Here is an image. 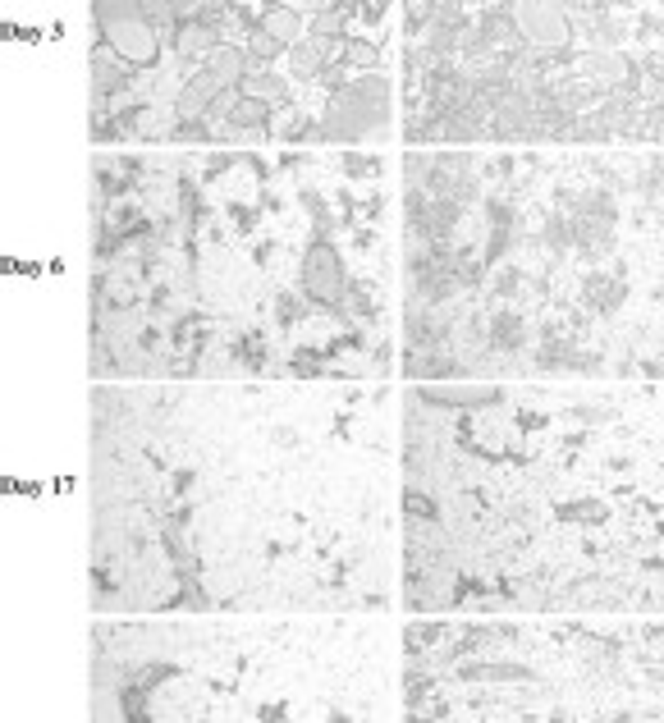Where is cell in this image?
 <instances>
[{
    "mask_svg": "<svg viewBox=\"0 0 664 723\" xmlns=\"http://www.w3.org/2000/svg\"><path fill=\"white\" fill-rule=\"evenodd\" d=\"M266 124H271V106H262V101H239V110H234V119H229V129L239 133H266Z\"/></svg>",
    "mask_w": 664,
    "mask_h": 723,
    "instance_id": "16",
    "label": "cell"
},
{
    "mask_svg": "<svg viewBox=\"0 0 664 723\" xmlns=\"http://www.w3.org/2000/svg\"><path fill=\"white\" fill-rule=\"evenodd\" d=\"M390 472L385 380L92 394V508L147 513L229 614L390 609Z\"/></svg>",
    "mask_w": 664,
    "mask_h": 723,
    "instance_id": "1",
    "label": "cell"
},
{
    "mask_svg": "<svg viewBox=\"0 0 664 723\" xmlns=\"http://www.w3.org/2000/svg\"><path fill=\"white\" fill-rule=\"evenodd\" d=\"M312 37H344V19H339L335 5H312V23H307Z\"/></svg>",
    "mask_w": 664,
    "mask_h": 723,
    "instance_id": "18",
    "label": "cell"
},
{
    "mask_svg": "<svg viewBox=\"0 0 664 723\" xmlns=\"http://www.w3.org/2000/svg\"><path fill=\"white\" fill-rule=\"evenodd\" d=\"M92 19H97V33L106 46H115V51L129 60L133 69L142 65H156V55H161V33H156V23L142 14V5H133V0H115V5H92Z\"/></svg>",
    "mask_w": 664,
    "mask_h": 723,
    "instance_id": "5",
    "label": "cell"
},
{
    "mask_svg": "<svg viewBox=\"0 0 664 723\" xmlns=\"http://www.w3.org/2000/svg\"><path fill=\"white\" fill-rule=\"evenodd\" d=\"M262 33H271L284 51H294V46L307 37V19H303V10H294V5H271V14L262 19Z\"/></svg>",
    "mask_w": 664,
    "mask_h": 723,
    "instance_id": "13",
    "label": "cell"
},
{
    "mask_svg": "<svg viewBox=\"0 0 664 723\" xmlns=\"http://www.w3.org/2000/svg\"><path fill=\"white\" fill-rule=\"evenodd\" d=\"M385 124H390V78L362 74L326 101V115L316 124L312 142H367L381 138Z\"/></svg>",
    "mask_w": 664,
    "mask_h": 723,
    "instance_id": "4",
    "label": "cell"
},
{
    "mask_svg": "<svg viewBox=\"0 0 664 723\" xmlns=\"http://www.w3.org/2000/svg\"><path fill=\"white\" fill-rule=\"evenodd\" d=\"M486 142H504V147H513V142H532V101L518 97V92H509V97L500 101V110L490 115Z\"/></svg>",
    "mask_w": 664,
    "mask_h": 723,
    "instance_id": "10",
    "label": "cell"
},
{
    "mask_svg": "<svg viewBox=\"0 0 664 723\" xmlns=\"http://www.w3.org/2000/svg\"><path fill=\"white\" fill-rule=\"evenodd\" d=\"M642 142H664V106L646 110V119H642Z\"/></svg>",
    "mask_w": 664,
    "mask_h": 723,
    "instance_id": "20",
    "label": "cell"
},
{
    "mask_svg": "<svg viewBox=\"0 0 664 723\" xmlns=\"http://www.w3.org/2000/svg\"><path fill=\"white\" fill-rule=\"evenodd\" d=\"M220 92H229V87L220 83L211 69H193V74L184 78V87L175 92V124H197V119H207L211 101H216Z\"/></svg>",
    "mask_w": 664,
    "mask_h": 723,
    "instance_id": "9",
    "label": "cell"
},
{
    "mask_svg": "<svg viewBox=\"0 0 664 723\" xmlns=\"http://www.w3.org/2000/svg\"><path fill=\"white\" fill-rule=\"evenodd\" d=\"M532 669L495 623H408L403 714L413 719H664V623H555Z\"/></svg>",
    "mask_w": 664,
    "mask_h": 723,
    "instance_id": "3",
    "label": "cell"
},
{
    "mask_svg": "<svg viewBox=\"0 0 664 723\" xmlns=\"http://www.w3.org/2000/svg\"><path fill=\"white\" fill-rule=\"evenodd\" d=\"M344 51H349V37H312L307 33L303 42L289 51V74L298 83H316L330 65H344Z\"/></svg>",
    "mask_w": 664,
    "mask_h": 723,
    "instance_id": "8",
    "label": "cell"
},
{
    "mask_svg": "<svg viewBox=\"0 0 664 723\" xmlns=\"http://www.w3.org/2000/svg\"><path fill=\"white\" fill-rule=\"evenodd\" d=\"M399 472L436 504L454 614H664V389H408Z\"/></svg>",
    "mask_w": 664,
    "mask_h": 723,
    "instance_id": "2",
    "label": "cell"
},
{
    "mask_svg": "<svg viewBox=\"0 0 664 723\" xmlns=\"http://www.w3.org/2000/svg\"><path fill=\"white\" fill-rule=\"evenodd\" d=\"M202 69H211V74H216L225 87H239L243 78H248V51H243V46H234V42H225Z\"/></svg>",
    "mask_w": 664,
    "mask_h": 723,
    "instance_id": "15",
    "label": "cell"
},
{
    "mask_svg": "<svg viewBox=\"0 0 664 723\" xmlns=\"http://www.w3.org/2000/svg\"><path fill=\"white\" fill-rule=\"evenodd\" d=\"M220 46H225V42H220V33H216V28H207L202 19L184 23V28H179V37H175V55L184 60V65H207Z\"/></svg>",
    "mask_w": 664,
    "mask_h": 723,
    "instance_id": "12",
    "label": "cell"
},
{
    "mask_svg": "<svg viewBox=\"0 0 664 723\" xmlns=\"http://www.w3.org/2000/svg\"><path fill=\"white\" fill-rule=\"evenodd\" d=\"M344 65H349V69H367V74H381V46L367 42V37H349Z\"/></svg>",
    "mask_w": 664,
    "mask_h": 723,
    "instance_id": "17",
    "label": "cell"
},
{
    "mask_svg": "<svg viewBox=\"0 0 664 723\" xmlns=\"http://www.w3.org/2000/svg\"><path fill=\"white\" fill-rule=\"evenodd\" d=\"M513 23H518V37H523L527 51L536 55H559V51H573V23H568L564 5H532V0H523V5H509Z\"/></svg>",
    "mask_w": 664,
    "mask_h": 723,
    "instance_id": "6",
    "label": "cell"
},
{
    "mask_svg": "<svg viewBox=\"0 0 664 723\" xmlns=\"http://www.w3.org/2000/svg\"><path fill=\"white\" fill-rule=\"evenodd\" d=\"M88 65H92V110H106V101L124 97V92L133 87V78H138L129 60L106 42H97L88 51Z\"/></svg>",
    "mask_w": 664,
    "mask_h": 723,
    "instance_id": "7",
    "label": "cell"
},
{
    "mask_svg": "<svg viewBox=\"0 0 664 723\" xmlns=\"http://www.w3.org/2000/svg\"><path fill=\"white\" fill-rule=\"evenodd\" d=\"M403 376L417 385H440V380L463 376V362L454 353H403Z\"/></svg>",
    "mask_w": 664,
    "mask_h": 723,
    "instance_id": "11",
    "label": "cell"
},
{
    "mask_svg": "<svg viewBox=\"0 0 664 723\" xmlns=\"http://www.w3.org/2000/svg\"><path fill=\"white\" fill-rule=\"evenodd\" d=\"M243 51H248V55H252V60H262V65H271V60H275V55H280V51H284V46H280V42H275V37H271V33H262V28H257V33H252V37H248V46H243Z\"/></svg>",
    "mask_w": 664,
    "mask_h": 723,
    "instance_id": "19",
    "label": "cell"
},
{
    "mask_svg": "<svg viewBox=\"0 0 664 723\" xmlns=\"http://www.w3.org/2000/svg\"><path fill=\"white\" fill-rule=\"evenodd\" d=\"M239 92L248 101H262V106H271V110H284L294 87H289V78H280V74H271V69H266V74H248V78H243Z\"/></svg>",
    "mask_w": 664,
    "mask_h": 723,
    "instance_id": "14",
    "label": "cell"
}]
</instances>
